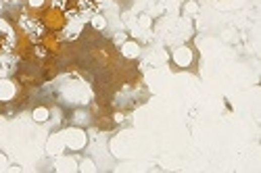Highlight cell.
I'll return each mask as SVG.
<instances>
[{
    "mask_svg": "<svg viewBox=\"0 0 261 173\" xmlns=\"http://www.w3.org/2000/svg\"><path fill=\"white\" fill-rule=\"evenodd\" d=\"M21 27L27 31V36L32 38V40H38V38L42 36V31H44L42 23H40L38 19H34V17H25V19H21Z\"/></svg>",
    "mask_w": 261,
    "mask_h": 173,
    "instance_id": "cell-1",
    "label": "cell"
},
{
    "mask_svg": "<svg viewBox=\"0 0 261 173\" xmlns=\"http://www.w3.org/2000/svg\"><path fill=\"white\" fill-rule=\"evenodd\" d=\"M13 50V38L9 31L0 29V54H9Z\"/></svg>",
    "mask_w": 261,
    "mask_h": 173,
    "instance_id": "cell-2",
    "label": "cell"
},
{
    "mask_svg": "<svg viewBox=\"0 0 261 173\" xmlns=\"http://www.w3.org/2000/svg\"><path fill=\"white\" fill-rule=\"evenodd\" d=\"M78 3L82 7V13H96L102 7V0H78Z\"/></svg>",
    "mask_w": 261,
    "mask_h": 173,
    "instance_id": "cell-3",
    "label": "cell"
},
{
    "mask_svg": "<svg viewBox=\"0 0 261 173\" xmlns=\"http://www.w3.org/2000/svg\"><path fill=\"white\" fill-rule=\"evenodd\" d=\"M9 3H19V0H9Z\"/></svg>",
    "mask_w": 261,
    "mask_h": 173,
    "instance_id": "cell-4",
    "label": "cell"
}]
</instances>
